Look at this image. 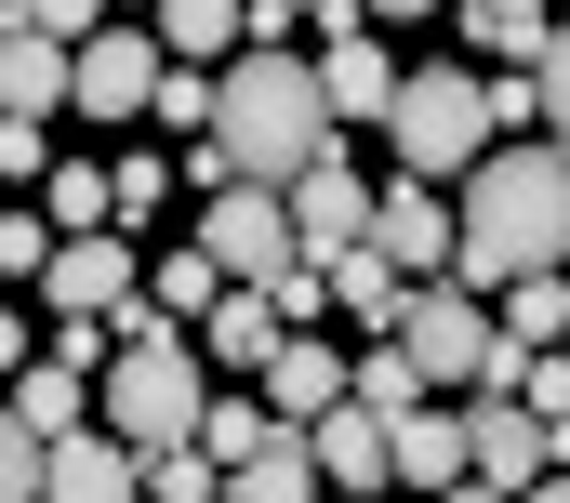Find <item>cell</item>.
Returning <instances> with one entry per match:
<instances>
[{
  "instance_id": "30bf717a",
  "label": "cell",
  "mask_w": 570,
  "mask_h": 503,
  "mask_svg": "<svg viewBox=\"0 0 570 503\" xmlns=\"http://www.w3.org/2000/svg\"><path fill=\"white\" fill-rule=\"evenodd\" d=\"M134 491H146V451L120 424H67L53 464H40V503H134Z\"/></svg>"
},
{
  "instance_id": "d6a6232c",
  "label": "cell",
  "mask_w": 570,
  "mask_h": 503,
  "mask_svg": "<svg viewBox=\"0 0 570 503\" xmlns=\"http://www.w3.org/2000/svg\"><path fill=\"white\" fill-rule=\"evenodd\" d=\"M531 411H570V332L544 345V358H531Z\"/></svg>"
},
{
  "instance_id": "cb8c5ba5",
  "label": "cell",
  "mask_w": 570,
  "mask_h": 503,
  "mask_svg": "<svg viewBox=\"0 0 570 503\" xmlns=\"http://www.w3.org/2000/svg\"><path fill=\"white\" fill-rule=\"evenodd\" d=\"M146 292H159L173 318H213V292H226V265H213V239H199V251H159V265H146Z\"/></svg>"
},
{
  "instance_id": "603a6c76",
  "label": "cell",
  "mask_w": 570,
  "mask_h": 503,
  "mask_svg": "<svg viewBox=\"0 0 570 503\" xmlns=\"http://www.w3.org/2000/svg\"><path fill=\"white\" fill-rule=\"evenodd\" d=\"M358 397H372V411L399 424V411H412V397H438V384H425V358H412V345L385 332V345H358Z\"/></svg>"
},
{
  "instance_id": "6da1fadb",
  "label": "cell",
  "mask_w": 570,
  "mask_h": 503,
  "mask_svg": "<svg viewBox=\"0 0 570 503\" xmlns=\"http://www.w3.org/2000/svg\"><path fill=\"white\" fill-rule=\"evenodd\" d=\"M318 146H332V80L292 67V53H266V40H239V53H226V107H213V132H199L186 172H199V186H226V172L292 186Z\"/></svg>"
},
{
  "instance_id": "9a60e30c",
  "label": "cell",
  "mask_w": 570,
  "mask_h": 503,
  "mask_svg": "<svg viewBox=\"0 0 570 503\" xmlns=\"http://www.w3.org/2000/svg\"><path fill=\"white\" fill-rule=\"evenodd\" d=\"M199 345H213L226 372H266V358H279V345H292L279 292H266V278H226V292H213V318H199Z\"/></svg>"
},
{
  "instance_id": "ba28073f",
  "label": "cell",
  "mask_w": 570,
  "mask_h": 503,
  "mask_svg": "<svg viewBox=\"0 0 570 503\" xmlns=\"http://www.w3.org/2000/svg\"><path fill=\"white\" fill-rule=\"evenodd\" d=\"M372 251H385L399 278H451V265H464V213L438 199L425 172H399V186L372 199Z\"/></svg>"
},
{
  "instance_id": "83f0119b",
  "label": "cell",
  "mask_w": 570,
  "mask_h": 503,
  "mask_svg": "<svg viewBox=\"0 0 570 503\" xmlns=\"http://www.w3.org/2000/svg\"><path fill=\"white\" fill-rule=\"evenodd\" d=\"M40 172H53V146H40V120H13V107H0V186H40Z\"/></svg>"
},
{
  "instance_id": "44dd1931",
  "label": "cell",
  "mask_w": 570,
  "mask_h": 503,
  "mask_svg": "<svg viewBox=\"0 0 570 503\" xmlns=\"http://www.w3.org/2000/svg\"><path fill=\"white\" fill-rule=\"evenodd\" d=\"M40 213H53V226H120V172L53 159V172H40Z\"/></svg>"
},
{
  "instance_id": "d4e9b609",
  "label": "cell",
  "mask_w": 570,
  "mask_h": 503,
  "mask_svg": "<svg viewBox=\"0 0 570 503\" xmlns=\"http://www.w3.org/2000/svg\"><path fill=\"white\" fill-rule=\"evenodd\" d=\"M146 491H159V503H213V491H226L213 437H173V451H146Z\"/></svg>"
},
{
  "instance_id": "1f68e13d",
  "label": "cell",
  "mask_w": 570,
  "mask_h": 503,
  "mask_svg": "<svg viewBox=\"0 0 570 503\" xmlns=\"http://www.w3.org/2000/svg\"><path fill=\"white\" fill-rule=\"evenodd\" d=\"M544 132H558V146H570V27H558V40H544Z\"/></svg>"
},
{
  "instance_id": "7a4b0ae2",
  "label": "cell",
  "mask_w": 570,
  "mask_h": 503,
  "mask_svg": "<svg viewBox=\"0 0 570 503\" xmlns=\"http://www.w3.org/2000/svg\"><path fill=\"white\" fill-rule=\"evenodd\" d=\"M531 265H570V159L558 146H491V159L464 172V265H451V278L504 292V278H531Z\"/></svg>"
},
{
  "instance_id": "277c9868",
  "label": "cell",
  "mask_w": 570,
  "mask_h": 503,
  "mask_svg": "<svg viewBox=\"0 0 570 503\" xmlns=\"http://www.w3.org/2000/svg\"><path fill=\"white\" fill-rule=\"evenodd\" d=\"M385 146H399V172H425V186L478 172V159L504 146L491 80H464V67H412V80H399V107H385Z\"/></svg>"
},
{
  "instance_id": "e0dca14e",
  "label": "cell",
  "mask_w": 570,
  "mask_h": 503,
  "mask_svg": "<svg viewBox=\"0 0 570 503\" xmlns=\"http://www.w3.org/2000/svg\"><path fill=\"white\" fill-rule=\"evenodd\" d=\"M399 477L412 491H464V411H425V397L399 411Z\"/></svg>"
},
{
  "instance_id": "8992f818",
  "label": "cell",
  "mask_w": 570,
  "mask_h": 503,
  "mask_svg": "<svg viewBox=\"0 0 570 503\" xmlns=\"http://www.w3.org/2000/svg\"><path fill=\"white\" fill-rule=\"evenodd\" d=\"M199 239H213V265H226V278H279L292 251H305V226H292V186H266V172H226V186H213V213H199Z\"/></svg>"
},
{
  "instance_id": "5b68a950",
  "label": "cell",
  "mask_w": 570,
  "mask_h": 503,
  "mask_svg": "<svg viewBox=\"0 0 570 503\" xmlns=\"http://www.w3.org/2000/svg\"><path fill=\"white\" fill-rule=\"evenodd\" d=\"M544 464H558V424L518 384H478L464 397V491H544Z\"/></svg>"
},
{
  "instance_id": "d6986e66",
  "label": "cell",
  "mask_w": 570,
  "mask_h": 503,
  "mask_svg": "<svg viewBox=\"0 0 570 503\" xmlns=\"http://www.w3.org/2000/svg\"><path fill=\"white\" fill-rule=\"evenodd\" d=\"M464 40H478V53H504V67H544L558 0H464Z\"/></svg>"
},
{
  "instance_id": "836d02e7",
  "label": "cell",
  "mask_w": 570,
  "mask_h": 503,
  "mask_svg": "<svg viewBox=\"0 0 570 503\" xmlns=\"http://www.w3.org/2000/svg\"><path fill=\"white\" fill-rule=\"evenodd\" d=\"M27 372V318H13V292H0V384Z\"/></svg>"
},
{
  "instance_id": "f1b7e54d",
  "label": "cell",
  "mask_w": 570,
  "mask_h": 503,
  "mask_svg": "<svg viewBox=\"0 0 570 503\" xmlns=\"http://www.w3.org/2000/svg\"><path fill=\"white\" fill-rule=\"evenodd\" d=\"M159 199H173V159H120V226H159Z\"/></svg>"
},
{
  "instance_id": "74e56055",
  "label": "cell",
  "mask_w": 570,
  "mask_h": 503,
  "mask_svg": "<svg viewBox=\"0 0 570 503\" xmlns=\"http://www.w3.org/2000/svg\"><path fill=\"white\" fill-rule=\"evenodd\" d=\"M134 13H159V0H134Z\"/></svg>"
},
{
  "instance_id": "484cf974",
  "label": "cell",
  "mask_w": 570,
  "mask_h": 503,
  "mask_svg": "<svg viewBox=\"0 0 570 503\" xmlns=\"http://www.w3.org/2000/svg\"><path fill=\"white\" fill-rule=\"evenodd\" d=\"M40 464H53V437H40V424L0 397V503H27V491H40Z\"/></svg>"
},
{
  "instance_id": "52a82bcc",
  "label": "cell",
  "mask_w": 570,
  "mask_h": 503,
  "mask_svg": "<svg viewBox=\"0 0 570 503\" xmlns=\"http://www.w3.org/2000/svg\"><path fill=\"white\" fill-rule=\"evenodd\" d=\"M134 292H146V265H134L120 226H67L53 265H40V305H53V318H120Z\"/></svg>"
},
{
  "instance_id": "5bb4252c",
  "label": "cell",
  "mask_w": 570,
  "mask_h": 503,
  "mask_svg": "<svg viewBox=\"0 0 570 503\" xmlns=\"http://www.w3.org/2000/svg\"><path fill=\"white\" fill-rule=\"evenodd\" d=\"M292 226H305V251L372 239V186H358V159H345V146H318V159L292 172Z\"/></svg>"
},
{
  "instance_id": "7c38bea8",
  "label": "cell",
  "mask_w": 570,
  "mask_h": 503,
  "mask_svg": "<svg viewBox=\"0 0 570 503\" xmlns=\"http://www.w3.org/2000/svg\"><path fill=\"white\" fill-rule=\"evenodd\" d=\"M0 107H13V120L80 107V40H53V27H27V13H0Z\"/></svg>"
},
{
  "instance_id": "4fadbf2b",
  "label": "cell",
  "mask_w": 570,
  "mask_h": 503,
  "mask_svg": "<svg viewBox=\"0 0 570 503\" xmlns=\"http://www.w3.org/2000/svg\"><path fill=\"white\" fill-rule=\"evenodd\" d=\"M318 477H332V491H358V503H372V491H399V424H385L358 384L318 411Z\"/></svg>"
},
{
  "instance_id": "e575fe53",
  "label": "cell",
  "mask_w": 570,
  "mask_h": 503,
  "mask_svg": "<svg viewBox=\"0 0 570 503\" xmlns=\"http://www.w3.org/2000/svg\"><path fill=\"white\" fill-rule=\"evenodd\" d=\"M318 0H253V40H279V27H305Z\"/></svg>"
},
{
  "instance_id": "3957f363",
  "label": "cell",
  "mask_w": 570,
  "mask_h": 503,
  "mask_svg": "<svg viewBox=\"0 0 570 503\" xmlns=\"http://www.w3.org/2000/svg\"><path fill=\"white\" fill-rule=\"evenodd\" d=\"M94 411H107L134 451L199 437V411H213V345H199V318H173L159 292H134V305H120V345H107V384H94Z\"/></svg>"
},
{
  "instance_id": "7402d4cb",
  "label": "cell",
  "mask_w": 570,
  "mask_h": 503,
  "mask_svg": "<svg viewBox=\"0 0 570 503\" xmlns=\"http://www.w3.org/2000/svg\"><path fill=\"white\" fill-rule=\"evenodd\" d=\"M504 332H518V345H558V332H570V265L504 278Z\"/></svg>"
},
{
  "instance_id": "9c48e42d",
  "label": "cell",
  "mask_w": 570,
  "mask_h": 503,
  "mask_svg": "<svg viewBox=\"0 0 570 503\" xmlns=\"http://www.w3.org/2000/svg\"><path fill=\"white\" fill-rule=\"evenodd\" d=\"M159 67H173V40L94 27V40H80V107H94V120H146V107H159Z\"/></svg>"
},
{
  "instance_id": "4dcf8cb0",
  "label": "cell",
  "mask_w": 570,
  "mask_h": 503,
  "mask_svg": "<svg viewBox=\"0 0 570 503\" xmlns=\"http://www.w3.org/2000/svg\"><path fill=\"white\" fill-rule=\"evenodd\" d=\"M107 13H120V0H27V27H53V40H94Z\"/></svg>"
},
{
  "instance_id": "8d00e7d4",
  "label": "cell",
  "mask_w": 570,
  "mask_h": 503,
  "mask_svg": "<svg viewBox=\"0 0 570 503\" xmlns=\"http://www.w3.org/2000/svg\"><path fill=\"white\" fill-rule=\"evenodd\" d=\"M0 13H27V0H0Z\"/></svg>"
},
{
  "instance_id": "ffe728a7",
  "label": "cell",
  "mask_w": 570,
  "mask_h": 503,
  "mask_svg": "<svg viewBox=\"0 0 570 503\" xmlns=\"http://www.w3.org/2000/svg\"><path fill=\"white\" fill-rule=\"evenodd\" d=\"M0 397H13V411H27L40 437H67V424H94V384H80V358H27V372L0 384Z\"/></svg>"
},
{
  "instance_id": "ac0fdd59",
  "label": "cell",
  "mask_w": 570,
  "mask_h": 503,
  "mask_svg": "<svg viewBox=\"0 0 570 503\" xmlns=\"http://www.w3.org/2000/svg\"><path fill=\"white\" fill-rule=\"evenodd\" d=\"M146 27H159V40H173V53H199V67H226V53H239V40H253V0H159V13H146Z\"/></svg>"
},
{
  "instance_id": "2e32d148",
  "label": "cell",
  "mask_w": 570,
  "mask_h": 503,
  "mask_svg": "<svg viewBox=\"0 0 570 503\" xmlns=\"http://www.w3.org/2000/svg\"><path fill=\"white\" fill-rule=\"evenodd\" d=\"M345 384H358V358H332V345H305V332H292L279 358H266V411H292V424H318V411H332Z\"/></svg>"
},
{
  "instance_id": "4316f807",
  "label": "cell",
  "mask_w": 570,
  "mask_h": 503,
  "mask_svg": "<svg viewBox=\"0 0 570 503\" xmlns=\"http://www.w3.org/2000/svg\"><path fill=\"white\" fill-rule=\"evenodd\" d=\"M53 239H67L53 213H0V292H27V278L53 265Z\"/></svg>"
},
{
  "instance_id": "8fae6325",
  "label": "cell",
  "mask_w": 570,
  "mask_h": 503,
  "mask_svg": "<svg viewBox=\"0 0 570 503\" xmlns=\"http://www.w3.org/2000/svg\"><path fill=\"white\" fill-rule=\"evenodd\" d=\"M358 13L372 0H318V80H332V120H385L399 107V67H385V40H358Z\"/></svg>"
},
{
  "instance_id": "d590c367",
  "label": "cell",
  "mask_w": 570,
  "mask_h": 503,
  "mask_svg": "<svg viewBox=\"0 0 570 503\" xmlns=\"http://www.w3.org/2000/svg\"><path fill=\"white\" fill-rule=\"evenodd\" d=\"M372 13H438V0H372Z\"/></svg>"
},
{
  "instance_id": "f546056e",
  "label": "cell",
  "mask_w": 570,
  "mask_h": 503,
  "mask_svg": "<svg viewBox=\"0 0 570 503\" xmlns=\"http://www.w3.org/2000/svg\"><path fill=\"white\" fill-rule=\"evenodd\" d=\"M491 120H504V132L544 120V67H504V80H491Z\"/></svg>"
}]
</instances>
